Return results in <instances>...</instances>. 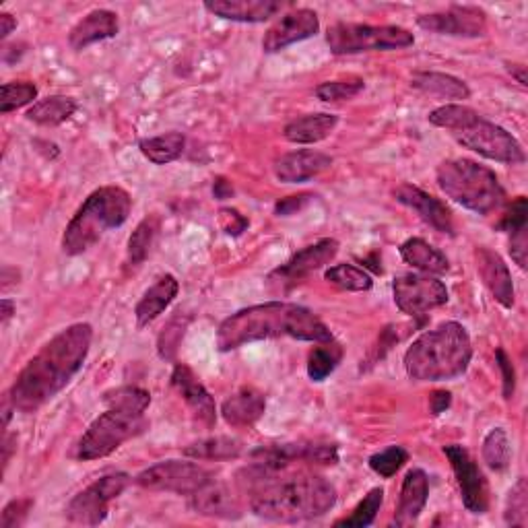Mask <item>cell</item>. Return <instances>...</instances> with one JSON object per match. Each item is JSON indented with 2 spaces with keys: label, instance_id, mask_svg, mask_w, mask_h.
I'll return each mask as SVG.
<instances>
[{
  "label": "cell",
  "instance_id": "7402d4cb",
  "mask_svg": "<svg viewBox=\"0 0 528 528\" xmlns=\"http://www.w3.org/2000/svg\"><path fill=\"white\" fill-rule=\"evenodd\" d=\"M118 31L120 19L114 11L95 9L73 25L69 33V44L73 50H85L97 42L116 38Z\"/></svg>",
  "mask_w": 528,
  "mask_h": 528
},
{
  "label": "cell",
  "instance_id": "ac0fdd59",
  "mask_svg": "<svg viewBox=\"0 0 528 528\" xmlns=\"http://www.w3.org/2000/svg\"><path fill=\"white\" fill-rule=\"evenodd\" d=\"M394 198L396 203L405 205L407 209L415 211L421 221H425L429 227H434L440 234L454 236V219L450 209L436 198L434 194H429L413 184H401L394 188Z\"/></svg>",
  "mask_w": 528,
  "mask_h": 528
},
{
  "label": "cell",
  "instance_id": "52a82bcc",
  "mask_svg": "<svg viewBox=\"0 0 528 528\" xmlns=\"http://www.w3.org/2000/svg\"><path fill=\"white\" fill-rule=\"evenodd\" d=\"M326 44L335 56H349L361 52L403 50L415 44V36L399 25L335 23L326 29Z\"/></svg>",
  "mask_w": 528,
  "mask_h": 528
},
{
  "label": "cell",
  "instance_id": "9a60e30c",
  "mask_svg": "<svg viewBox=\"0 0 528 528\" xmlns=\"http://www.w3.org/2000/svg\"><path fill=\"white\" fill-rule=\"evenodd\" d=\"M417 25L429 33L450 38H481L487 31V15L479 7L454 5L444 11L417 17Z\"/></svg>",
  "mask_w": 528,
  "mask_h": 528
},
{
  "label": "cell",
  "instance_id": "60d3db41",
  "mask_svg": "<svg viewBox=\"0 0 528 528\" xmlns=\"http://www.w3.org/2000/svg\"><path fill=\"white\" fill-rule=\"evenodd\" d=\"M363 89H366V81H363L361 77H347V79L320 83L316 87V97L326 104H337V102H347V99L357 97Z\"/></svg>",
  "mask_w": 528,
  "mask_h": 528
},
{
  "label": "cell",
  "instance_id": "db71d44e",
  "mask_svg": "<svg viewBox=\"0 0 528 528\" xmlns=\"http://www.w3.org/2000/svg\"><path fill=\"white\" fill-rule=\"evenodd\" d=\"M213 196L217 198V201H227V198L234 196V186H231V182H227L225 178H215Z\"/></svg>",
  "mask_w": 528,
  "mask_h": 528
},
{
  "label": "cell",
  "instance_id": "8fae6325",
  "mask_svg": "<svg viewBox=\"0 0 528 528\" xmlns=\"http://www.w3.org/2000/svg\"><path fill=\"white\" fill-rule=\"evenodd\" d=\"M215 481L213 471L192 460H161L157 465L141 471L135 483L149 491H170L178 495H192Z\"/></svg>",
  "mask_w": 528,
  "mask_h": 528
},
{
  "label": "cell",
  "instance_id": "f35d334b",
  "mask_svg": "<svg viewBox=\"0 0 528 528\" xmlns=\"http://www.w3.org/2000/svg\"><path fill=\"white\" fill-rule=\"evenodd\" d=\"M479 116L481 114L469 106L446 104V106H440V108L429 112L427 120H429V124H434L438 128H446L450 132H456L460 128L469 126L471 122H475Z\"/></svg>",
  "mask_w": 528,
  "mask_h": 528
},
{
  "label": "cell",
  "instance_id": "e0dca14e",
  "mask_svg": "<svg viewBox=\"0 0 528 528\" xmlns=\"http://www.w3.org/2000/svg\"><path fill=\"white\" fill-rule=\"evenodd\" d=\"M172 386L176 388V392L182 396L184 403L188 405L192 417L205 425L207 429L215 427L217 423V407L211 392L205 388V384L201 382L186 363H176L174 372H172Z\"/></svg>",
  "mask_w": 528,
  "mask_h": 528
},
{
  "label": "cell",
  "instance_id": "681fc988",
  "mask_svg": "<svg viewBox=\"0 0 528 528\" xmlns=\"http://www.w3.org/2000/svg\"><path fill=\"white\" fill-rule=\"evenodd\" d=\"M528 231L526 227L516 229L510 234V254L512 260L518 264L522 271H526V254H528Z\"/></svg>",
  "mask_w": 528,
  "mask_h": 528
},
{
  "label": "cell",
  "instance_id": "9f6ffc18",
  "mask_svg": "<svg viewBox=\"0 0 528 528\" xmlns=\"http://www.w3.org/2000/svg\"><path fill=\"white\" fill-rule=\"evenodd\" d=\"M15 450H17V436L9 434L7 429H5V438H3V469H5V471H7V467H9V462H11Z\"/></svg>",
  "mask_w": 528,
  "mask_h": 528
},
{
  "label": "cell",
  "instance_id": "74e56055",
  "mask_svg": "<svg viewBox=\"0 0 528 528\" xmlns=\"http://www.w3.org/2000/svg\"><path fill=\"white\" fill-rule=\"evenodd\" d=\"M384 504V489L382 487H374L368 491L366 498H363L355 510L345 516V518H339L335 522V526H349V528H366V526H372L380 508Z\"/></svg>",
  "mask_w": 528,
  "mask_h": 528
},
{
  "label": "cell",
  "instance_id": "ee69618b",
  "mask_svg": "<svg viewBox=\"0 0 528 528\" xmlns=\"http://www.w3.org/2000/svg\"><path fill=\"white\" fill-rule=\"evenodd\" d=\"M504 522L508 526L528 524V487H526L524 477H520L508 493L506 508H504Z\"/></svg>",
  "mask_w": 528,
  "mask_h": 528
},
{
  "label": "cell",
  "instance_id": "cb8c5ba5",
  "mask_svg": "<svg viewBox=\"0 0 528 528\" xmlns=\"http://www.w3.org/2000/svg\"><path fill=\"white\" fill-rule=\"evenodd\" d=\"M190 508L201 516L221 520H238L242 516V506L236 495L215 481L190 495Z\"/></svg>",
  "mask_w": 528,
  "mask_h": 528
},
{
  "label": "cell",
  "instance_id": "4dcf8cb0",
  "mask_svg": "<svg viewBox=\"0 0 528 528\" xmlns=\"http://www.w3.org/2000/svg\"><path fill=\"white\" fill-rule=\"evenodd\" d=\"M161 229V221L157 215H147L132 231L126 246V267L128 269H139L141 264L151 254V248L157 240V234Z\"/></svg>",
  "mask_w": 528,
  "mask_h": 528
},
{
  "label": "cell",
  "instance_id": "8d00e7d4",
  "mask_svg": "<svg viewBox=\"0 0 528 528\" xmlns=\"http://www.w3.org/2000/svg\"><path fill=\"white\" fill-rule=\"evenodd\" d=\"M324 281H328L330 285H335L343 291H353V293H361V291H370L374 287V279L366 269H359L355 264H335V267L326 269L324 273Z\"/></svg>",
  "mask_w": 528,
  "mask_h": 528
},
{
  "label": "cell",
  "instance_id": "6da1fadb",
  "mask_svg": "<svg viewBox=\"0 0 528 528\" xmlns=\"http://www.w3.org/2000/svg\"><path fill=\"white\" fill-rule=\"evenodd\" d=\"M91 341L93 328L87 322L71 324L54 335L25 363L7 392L15 411L36 413L69 386L83 368Z\"/></svg>",
  "mask_w": 528,
  "mask_h": 528
},
{
  "label": "cell",
  "instance_id": "680465c9",
  "mask_svg": "<svg viewBox=\"0 0 528 528\" xmlns=\"http://www.w3.org/2000/svg\"><path fill=\"white\" fill-rule=\"evenodd\" d=\"M506 71L518 81L520 87H526L528 85V79H526V66L520 64V62H506Z\"/></svg>",
  "mask_w": 528,
  "mask_h": 528
},
{
  "label": "cell",
  "instance_id": "f1b7e54d",
  "mask_svg": "<svg viewBox=\"0 0 528 528\" xmlns=\"http://www.w3.org/2000/svg\"><path fill=\"white\" fill-rule=\"evenodd\" d=\"M411 87L425 93V95H432V97H440V99H465L471 97V89L469 85L448 73H438V71H419L411 77Z\"/></svg>",
  "mask_w": 528,
  "mask_h": 528
},
{
  "label": "cell",
  "instance_id": "11a10c76",
  "mask_svg": "<svg viewBox=\"0 0 528 528\" xmlns=\"http://www.w3.org/2000/svg\"><path fill=\"white\" fill-rule=\"evenodd\" d=\"M0 281H3L0 285H3V289L7 291L9 287H13L21 281V271L17 267H11V264H5L3 273H0Z\"/></svg>",
  "mask_w": 528,
  "mask_h": 528
},
{
  "label": "cell",
  "instance_id": "277c9868",
  "mask_svg": "<svg viewBox=\"0 0 528 528\" xmlns=\"http://www.w3.org/2000/svg\"><path fill=\"white\" fill-rule=\"evenodd\" d=\"M473 359L467 328L448 320L425 330L405 353L407 376L415 382H444L465 374Z\"/></svg>",
  "mask_w": 528,
  "mask_h": 528
},
{
  "label": "cell",
  "instance_id": "7dc6e473",
  "mask_svg": "<svg viewBox=\"0 0 528 528\" xmlns=\"http://www.w3.org/2000/svg\"><path fill=\"white\" fill-rule=\"evenodd\" d=\"M217 223L221 227V231L225 236H231V238H238L242 236L244 231L248 229L250 221L238 211V209H231V207H223L217 215Z\"/></svg>",
  "mask_w": 528,
  "mask_h": 528
},
{
  "label": "cell",
  "instance_id": "816d5d0a",
  "mask_svg": "<svg viewBox=\"0 0 528 528\" xmlns=\"http://www.w3.org/2000/svg\"><path fill=\"white\" fill-rule=\"evenodd\" d=\"M396 326H386L382 333H380V339H378V347H376V353H374V361L376 359H382L386 351H390V347L394 343H399V333H394Z\"/></svg>",
  "mask_w": 528,
  "mask_h": 528
},
{
  "label": "cell",
  "instance_id": "1f68e13d",
  "mask_svg": "<svg viewBox=\"0 0 528 528\" xmlns=\"http://www.w3.org/2000/svg\"><path fill=\"white\" fill-rule=\"evenodd\" d=\"M242 452H244V444L236 438H229V436H213V438L198 440V442H192L190 446H186L182 450V454L188 458L213 460V462L236 460L242 456Z\"/></svg>",
  "mask_w": 528,
  "mask_h": 528
},
{
  "label": "cell",
  "instance_id": "7bdbcfd3",
  "mask_svg": "<svg viewBox=\"0 0 528 528\" xmlns=\"http://www.w3.org/2000/svg\"><path fill=\"white\" fill-rule=\"evenodd\" d=\"M407 462H409V452L403 446H388L382 452L372 454L368 460V465L376 475L390 479L399 473L407 465Z\"/></svg>",
  "mask_w": 528,
  "mask_h": 528
},
{
  "label": "cell",
  "instance_id": "c3c4849f",
  "mask_svg": "<svg viewBox=\"0 0 528 528\" xmlns=\"http://www.w3.org/2000/svg\"><path fill=\"white\" fill-rule=\"evenodd\" d=\"M495 361H498V366L502 370V382H504V399H512L514 392H516V370L512 366V359L508 357V353L500 347L495 351Z\"/></svg>",
  "mask_w": 528,
  "mask_h": 528
},
{
  "label": "cell",
  "instance_id": "603a6c76",
  "mask_svg": "<svg viewBox=\"0 0 528 528\" xmlns=\"http://www.w3.org/2000/svg\"><path fill=\"white\" fill-rule=\"evenodd\" d=\"M429 500V479L423 469H411L401 485L399 506L394 512L396 526H413Z\"/></svg>",
  "mask_w": 528,
  "mask_h": 528
},
{
  "label": "cell",
  "instance_id": "5b68a950",
  "mask_svg": "<svg viewBox=\"0 0 528 528\" xmlns=\"http://www.w3.org/2000/svg\"><path fill=\"white\" fill-rule=\"evenodd\" d=\"M132 211V198L120 186L93 190L77 209L62 236V252L79 256L104 238L106 231L122 227Z\"/></svg>",
  "mask_w": 528,
  "mask_h": 528
},
{
  "label": "cell",
  "instance_id": "d6a6232c",
  "mask_svg": "<svg viewBox=\"0 0 528 528\" xmlns=\"http://www.w3.org/2000/svg\"><path fill=\"white\" fill-rule=\"evenodd\" d=\"M141 153L155 165H168L182 157L186 149V137L182 132H165V135L143 139L139 143Z\"/></svg>",
  "mask_w": 528,
  "mask_h": 528
},
{
  "label": "cell",
  "instance_id": "f5cc1de1",
  "mask_svg": "<svg viewBox=\"0 0 528 528\" xmlns=\"http://www.w3.org/2000/svg\"><path fill=\"white\" fill-rule=\"evenodd\" d=\"M452 405V394L448 390H436L432 396H429V411L432 415H442L450 409Z\"/></svg>",
  "mask_w": 528,
  "mask_h": 528
},
{
  "label": "cell",
  "instance_id": "d590c367",
  "mask_svg": "<svg viewBox=\"0 0 528 528\" xmlns=\"http://www.w3.org/2000/svg\"><path fill=\"white\" fill-rule=\"evenodd\" d=\"M481 456L485 460V465L495 473H502L508 469L510 460H512V446H510V438L506 434V429L502 427L491 429L483 440Z\"/></svg>",
  "mask_w": 528,
  "mask_h": 528
},
{
  "label": "cell",
  "instance_id": "b9f144b4",
  "mask_svg": "<svg viewBox=\"0 0 528 528\" xmlns=\"http://www.w3.org/2000/svg\"><path fill=\"white\" fill-rule=\"evenodd\" d=\"M36 97H38V87L33 83H25V81L5 83L3 89H0V112L9 114L23 106L36 104L33 102Z\"/></svg>",
  "mask_w": 528,
  "mask_h": 528
},
{
  "label": "cell",
  "instance_id": "ffe728a7",
  "mask_svg": "<svg viewBox=\"0 0 528 528\" xmlns=\"http://www.w3.org/2000/svg\"><path fill=\"white\" fill-rule=\"evenodd\" d=\"M330 165H333V157L322 151L297 149L275 161V176L283 184H302L326 172Z\"/></svg>",
  "mask_w": 528,
  "mask_h": 528
},
{
  "label": "cell",
  "instance_id": "f546056e",
  "mask_svg": "<svg viewBox=\"0 0 528 528\" xmlns=\"http://www.w3.org/2000/svg\"><path fill=\"white\" fill-rule=\"evenodd\" d=\"M77 112V102L66 95H50L40 99L27 110V120L36 122L40 126H58L66 120H71Z\"/></svg>",
  "mask_w": 528,
  "mask_h": 528
},
{
  "label": "cell",
  "instance_id": "83f0119b",
  "mask_svg": "<svg viewBox=\"0 0 528 528\" xmlns=\"http://www.w3.org/2000/svg\"><path fill=\"white\" fill-rule=\"evenodd\" d=\"M399 252L407 264L421 273L444 275L450 271V260L446 258V254L423 238H409L401 244Z\"/></svg>",
  "mask_w": 528,
  "mask_h": 528
},
{
  "label": "cell",
  "instance_id": "ab89813d",
  "mask_svg": "<svg viewBox=\"0 0 528 528\" xmlns=\"http://www.w3.org/2000/svg\"><path fill=\"white\" fill-rule=\"evenodd\" d=\"M190 318L184 314H176L170 318V322L163 326V330L157 337V353L161 359L165 361H172L182 345V339L186 335V328H188Z\"/></svg>",
  "mask_w": 528,
  "mask_h": 528
},
{
  "label": "cell",
  "instance_id": "9c48e42d",
  "mask_svg": "<svg viewBox=\"0 0 528 528\" xmlns=\"http://www.w3.org/2000/svg\"><path fill=\"white\" fill-rule=\"evenodd\" d=\"M452 137L458 145L491 161L506 165H522L526 161L524 147L512 132L500 124L485 120L483 116H479L469 126L452 132Z\"/></svg>",
  "mask_w": 528,
  "mask_h": 528
},
{
  "label": "cell",
  "instance_id": "6f0895ef",
  "mask_svg": "<svg viewBox=\"0 0 528 528\" xmlns=\"http://www.w3.org/2000/svg\"><path fill=\"white\" fill-rule=\"evenodd\" d=\"M17 29V19L11 13H0V40H7Z\"/></svg>",
  "mask_w": 528,
  "mask_h": 528
},
{
  "label": "cell",
  "instance_id": "2e32d148",
  "mask_svg": "<svg viewBox=\"0 0 528 528\" xmlns=\"http://www.w3.org/2000/svg\"><path fill=\"white\" fill-rule=\"evenodd\" d=\"M320 31V19L312 9H295L279 17L262 38V50L277 54L291 44L314 38Z\"/></svg>",
  "mask_w": 528,
  "mask_h": 528
},
{
  "label": "cell",
  "instance_id": "484cf974",
  "mask_svg": "<svg viewBox=\"0 0 528 528\" xmlns=\"http://www.w3.org/2000/svg\"><path fill=\"white\" fill-rule=\"evenodd\" d=\"M180 293V283L174 275H161L139 300L137 308H135V318H137V326L145 328L151 322H155L165 310L172 306V302L176 300Z\"/></svg>",
  "mask_w": 528,
  "mask_h": 528
},
{
  "label": "cell",
  "instance_id": "d4e9b609",
  "mask_svg": "<svg viewBox=\"0 0 528 528\" xmlns=\"http://www.w3.org/2000/svg\"><path fill=\"white\" fill-rule=\"evenodd\" d=\"M264 411H267V399L252 386H244L229 394L221 405V417L231 427H252Z\"/></svg>",
  "mask_w": 528,
  "mask_h": 528
},
{
  "label": "cell",
  "instance_id": "f907efd6",
  "mask_svg": "<svg viewBox=\"0 0 528 528\" xmlns=\"http://www.w3.org/2000/svg\"><path fill=\"white\" fill-rule=\"evenodd\" d=\"M312 198H314L312 194H295V196L281 198V201H277V205H275V215H279V217L295 215L297 211H302L312 201Z\"/></svg>",
  "mask_w": 528,
  "mask_h": 528
},
{
  "label": "cell",
  "instance_id": "e575fe53",
  "mask_svg": "<svg viewBox=\"0 0 528 528\" xmlns=\"http://www.w3.org/2000/svg\"><path fill=\"white\" fill-rule=\"evenodd\" d=\"M104 405L130 415H145L151 405V394L139 386H120L104 394Z\"/></svg>",
  "mask_w": 528,
  "mask_h": 528
},
{
  "label": "cell",
  "instance_id": "7a4b0ae2",
  "mask_svg": "<svg viewBox=\"0 0 528 528\" xmlns=\"http://www.w3.org/2000/svg\"><path fill=\"white\" fill-rule=\"evenodd\" d=\"M283 337L308 343L333 341L330 328L310 308L291 302H267L227 316L217 330V349L227 353L250 343Z\"/></svg>",
  "mask_w": 528,
  "mask_h": 528
},
{
  "label": "cell",
  "instance_id": "30bf717a",
  "mask_svg": "<svg viewBox=\"0 0 528 528\" xmlns=\"http://www.w3.org/2000/svg\"><path fill=\"white\" fill-rule=\"evenodd\" d=\"M132 477L128 473L116 471L95 479L75 498L66 504V520L79 526H97L108 518V506L112 500L120 498L130 485Z\"/></svg>",
  "mask_w": 528,
  "mask_h": 528
},
{
  "label": "cell",
  "instance_id": "91938a15",
  "mask_svg": "<svg viewBox=\"0 0 528 528\" xmlns=\"http://www.w3.org/2000/svg\"><path fill=\"white\" fill-rule=\"evenodd\" d=\"M15 310L17 306L13 300H9V297H5V300L0 302V320H3V326L9 324V320L15 316Z\"/></svg>",
  "mask_w": 528,
  "mask_h": 528
},
{
  "label": "cell",
  "instance_id": "5bb4252c",
  "mask_svg": "<svg viewBox=\"0 0 528 528\" xmlns=\"http://www.w3.org/2000/svg\"><path fill=\"white\" fill-rule=\"evenodd\" d=\"M339 242L335 238H322L312 246H306L304 250L295 252L283 267L275 269L269 277L267 283L275 289V291H285L293 285L300 283L302 279H306L310 273L320 271L326 264L333 262L339 254Z\"/></svg>",
  "mask_w": 528,
  "mask_h": 528
},
{
  "label": "cell",
  "instance_id": "836d02e7",
  "mask_svg": "<svg viewBox=\"0 0 528 528\" xmlns=\"http://www.w3.org/2000/svg\"><path fill=\"white\" fill-rule=\"evenodd\" d=\"M343 359V347L333 339L326 343H318L308 355V378L312 382H324L333 374Z\"/></svg>",
  "mask_w": 528,
  "mask_h": 528
},
{
  "label": "cell",
  "instance_id": "4316f807",
  "mask_svg": "<svg viewBox=\"0 0 528 528\" xmlns=\"http://www.w3.org/2000/svg\"><path fill=\"white\" fill-rule=\"evenodd\" d=\"M337 126H339V116L335 114H326V112L306 114L291 120L283 128V137L293 145H314L333 135Z\"/></svg>",
  "mask_w": 528,
  "mask_h": 528
},
{
  "label": "cell",
  "instance_id": "44dd1931",
  "mask_svg": "<svg viewBox=\"0 0 528 528\" xmlns=\"http://www.w3.org/2000/svg\"><path fill=\"white\" fill-rule=\"evenodd\" d=\"M215 17L236 23H264L273 19L285 5L279 0H207L203 5Z\"/></svg>",
  "mask_w": 528,
  "mask_h": 528
},
{
  "label": "cell",
  "instance_id": "7c38bea8",
  "mask_svg": "<svg viewBox=\"0 0 528 528\" xmlns=\"http://www.w3.org/2000/svg\"><path fill=\"white\" fill-rule=\"evenodd\" d=\"M394 304L403 314L411 318L425 316L429 310H436L448 304L450 293L444 281L427 273H403L392 281Z\"/></svg>",
  "mask_w": 528,
  "mask_h": 528
},
{
  "label": "cell",
  "instance_id": "3957f363",
  "mask_svg": "<svg viewBox=\"0 0 528 528\" xmlns=\"http://www.w3.org/2000/svg\"><path fill=\"white\" fill-rule=\"evenodd\" d=\"M335 504V485L320 475L275 479L252 491L250 498V508L258 518L285 524L320 518Z\"/></svg>",
  "mask_w": 528,
  "mask_h": 528
},
{
  "label": "cell",
  "instance_id": "f6af8a7d",
  "mask_svg": "<svg viewBox=\"0 0 528 528\" xmlns=\"http://www.w3.org/2000/svg\"><path fill=\"white\" fill-rule=\"evenodd\" d=\"M526 219H528V201H526V196H518L502 215L498 229L506 231V234H512V231L526 227Z\"/></svg>",
  "mask_w": 528,
  "mask_h": 528
},
{
  "label": "cell",
  "instance_id": "d6986e66",
  "mask_svg": "<svg viewBox=\"0 0 528 528\" xmlns=\"http://www.w3.org/2000/svg\"><path fill=\"white\" fill-rule=\"evenodd\" d=\"M475 267H477V273H479L483 285L493 295V300L508 310L514 308L516 291H514L512 273L508 269V264L504 262V258L487 246H477L475 248Z\"/></svg>",
  "mask_w": 528,
  "mask_h": 528
},
{
  "label": "cell",
  "instance_id": "bcb514c9",
  "mask_svg": "<svg viewBox=\"0 0 528 528\" xmlns=\"http://www.w3.org/2000/svg\"><path fill=\"white\" fill-rule=\"evenodd\" d=\"M33 508V500L31 498H19L9 502L3 508V514H0V528H19L25 524L29 512Z\"/></svg>",
  "mask_w": 528,
  "mask_h": 528
},
{
  "label": "cell",
  "instance_id": "ba28073f",
  "mask_svg": "<svg viewBox=\"0 0 528 528\" xmlns=\"http://www.w3.org/2000/svg\"><path fill=\"white\" fill-rule=\"evenodd\" d=\"M149 427L145 415H130L118 409H106V413L93 419L77 446L79 460H99L116 452L124 442L141 436Z\"/></svg>",
  "mask_w": 528,
  "mask_h": 528
},
{
  "label": "cell",
  "instance_id": "8992f818",
  "mask_svg": "<svg viewBox=\"0 0 528 528\" xmlns=\"http://www.w3.org/2000/svg\"><path fill=\"white\" fill-rule=\"evenodd\" d=\"M436 182L450 201L483 217L498 211L506 201L500 178L473 159L456 157L442 161L436 170Z\"/></svg>",
  "mask_w": 528,
  "mask_h": 528
},
{
  "label": "cell",
  "instance_id": "4fadbf2b",
  "mask_svg": "<svg viewBox=\"0 0 528 528\" xmlns=\"http://www.w3.org/2000/svg\"><path fill=\"white\" fill-rule=\"evenodd\" d=\"M444 454L454 471L460 498L471 514H487L489 510V485L471 452L460 444L444 446Z\"/></svg>",
  "mask_w": 528,
  "mask_h": 528
}]
</instances>
